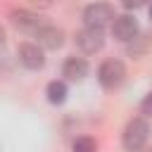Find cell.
I'll list each match as a JSON object with an SVG mask.
<instances>
[{
  "label": "cell",
  "mask_w": 152,
  "mask_h": 152,
  "mask_svg": "<svg viewBox=\"0 0 152 152\" xmlns=\"http://www.w3.org/2000/svg\"><path fill=\"white\" fill-rule=\"evenodd\" d=\"M147 138H150V124H147V119H145V116H133V119H128V124L124 126L121 145H124V150H128V152H140V150L145 147Z\"/></svg>",
  "instance_id": "obj_1"
},
{
  "label": "cell",
  "mask_w": 152,
  "mask_h": 152,
  "mask_svg": "<svg viewBox=\"0 0 152 152\" xmlns=\"http://www.w3.org/2000/svg\"><path fill=\"white\" fill-rule=\"evenodd\" d=\"M124 78H126V64H124L121 59L109 57V59H104V62L97 66V83H100L104 90L119 88V86L124 83Z\"/></svg>",
  "instance_id": "obj_2"
},
{
  "label": "cell",
  "mask_w": 152,
  "mask_h": 152,
  "mask_svg": "<svg viewBox=\"0 0 152 152\" xmlns=\"http://www.w3.org/2000/svg\"><path fill=\"white\" fill-rule=\"evenodd\" d=\"M74 43L83 55H95L104 48V31L97 26H83L81 31H76Z\"/></svg>",
  "instance_id": "obj_3"
},
{
  "label": "cell",
  "mask_w": 152,
  "mask_h": 152,
  "mask_svg": "<svg viewBox=\"0 0 152 152\" xmlns=\"http://www.w3.org/2000/svg\"><path fill=\"white\" fill-rule=\"evenodd\" d=\"M10 24L21 33H36L40 26H45L43 17L31 12V10H26V7H14L10 12Z\"/></svg>",
  "instance_id": "obj_4"
},
{
  "label": "cell",
  "mask_w": 152,
  "mask_h": 152,
  "mask_svg": "<svg viewBox=\"0 0 152 152\" xmlns=\"http://www.w3.org/2000/svg\"><path fill=\"white\" fill-rule=\"evenodd\" d=\"M114 17L116 14H114V7L109 2H90V5L83 7V21H86V26L102 28L104 24L114 21Z\"/></svg>",
  "instance_id": "obj_5"
},
{
  "label": "cell",
  "mask_w": 152,
  "mask_h": 152,
  "mask_svg": "<svg viewBox=\"0 0 152 152\" xmlns=\"http://www.w3.org/2000/svg\"><path fill=\"white\" fill-rule=\"evenodd\" d=\"M138 33H140V26H138L135 14L124 12V14H116V17H114V21H112V36H114L116 40L131 43Z\"/></svg>",
  "instance_id": "obj_6"
},
{
  "label": "cell",
  "mask_w": 152,
  "mask_h": 152,
  "mask_svg": "<svg viewBox=\"0 0 152 152\" xmlns=\"http://www.w3.org/2000/svg\"><path fill=\"white\" fill-rule=\"evenodd\" d=\"M17 57H19V64L28 71H38L45 66V52L38 43H19Z\"/></svg>",
  "instance_id": "obj_7"
},
{
  "label": "cell",
  "mask_w": 152,
  "mask_h": 152,
  "mask_svg": "<svg viewBox=\"0 0 152 152\" xmlns=\"http://www.w3.org/2000/svg\"><path fill=\"white\" fill-rule=\"evenodd\" d=\"M33 36L38 38V45H40L43 50H59V48L64 45V31H62L59 26H52V24L40 26Z\"/></svg>",
  "instance_id": "obj_8"
},
{
  "label": "cell",
  "mask_w": 152,
  "mask_h": 152,
  "mask_svg": "<svg viewBox=\"0 0 152 152\" xmlns=\"http://www.w3.org/2000/svg\"><path fill=\"white\" fill-rule=\"evenodd\" d=\"M88 62L83 59V57H76V55H71V57H66L64 59V64H62V76H64V81H83L86 76H88Z\"/></svg>",
  "instance_id": "obj_9"
},
{
  "label": "cell",
  "mask_w": 152,
  "mask_h": 152,
  "mask_svg": "<svg viewBox=\"0 0 152 152\" xmlns=\"http://www.w3.org/2000/svg\"><path fill=\"white\" fill-rule=\"evenodd\" d=\"M150 50H152V33H138L131 43H126V52H128V57H133V59L145 57Z\"/></svg>",
  "instance_id": "obj_10"
},
{
  "label": "cell",
  "mask_w": 152,
  "mask_h": 152,
  "mask_svg": "<svg viewBox=\"0 0 152 152\" xmlns=\"http://www.w3.org/2000/svg\"><path fill=\"white\" fill-rule=\"evenodd\" d=\"M66 95H69V88H66V81L64 78H52L45 86V97H48L50 104H64L66 102Z\"/></svg>",
  "instance_id": "obj_11"
},
{
  "label": "cell",
  "mask_w": 152,
  "mask_h": 152,
  "mask_svg": "<svg viewBox=\"0 0 152 152\" xmlns=\"http://www.w3.org/2000/svg\"><path fill=\"white\" fill-rule=\"evenodd\" d=\"M71 152H97V142L90 135H78L71 142Z\"/></svg>",
  "instance_id": "obj_12"
},
{
  "label": "cell",
  "mask_w": 152,
  "mask_h": 152,
  "mask_svg": "<svg viewBox=\"0 0 152 152\" xmlns=\"http://www.w3.org/2000/svg\"><path fill=\"white\" fill-rule=\"evenodd\" d=\"M140 112H142V116H152V90L140 100Z\"/></svg>",
  "instance_id": "obj_13"
},
{
  "label": "cell",
  "mask_w": 152,
  "mask_h": 152,
  "mask_svg": "<svg viewBox=\"0 0 152 152\" xmlns=\"http://www.w3.org/2000/svg\"><path fill=\"white\" fill-rule=\"evenodd\" d=\"M5 43H7V33H5V28L0 26V48H2Z\"/></svg>",
  "instance_id": "obj_14"
},
{
  "label": "cell",
  "mask_w": 152,
  "mask_h": 152,
  "mask_svg": "<svg viewBox=\"0 0 152 152\" xmlns=\"http://www.w3.org/2000/svg\"><path fill=\"white\" fill-rule=\"evenodd\" d=\"M147 14H150V21H152V5H150V10H147Z\"/></svg>",
  "instance_id": "obj_15"
},
{
  "label": "cell",
  "mask_w": 152,
  "mask_h": 152,
  "mask_svg": "<svg viewBox=\"0 0 152 152\" xmlns=\"http://www.w3.org/2000/svg\"><path fill=\"white\" fill-rule=\"evenodd\" d=\"M140 152H152V147H142V150H140Z\"/></svg>",
  "instance_id": "obj_16"
}]
</instances>
